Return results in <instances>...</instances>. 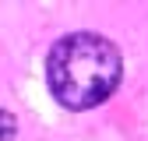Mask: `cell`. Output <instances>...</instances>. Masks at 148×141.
Wrapping results in <instances>:
<instances>
[{"label": "cell", "mask_w": 148, "mask_h": 141, "mask_svg": "<svg viewBox=\"0 0 148 141\" xmlns=\"http://www.w3.org/2000/svg\"><path fill=\"white\" fill-rule=\"evenodd\" d=\"M123 74L120 49L95 32H74L53 42L46 57V85L67 110H92L116 92Z\"/></svg>", "instance_id": "cell-1"}, {"label": "cell", "mask_w": 148, "mask_h": 141, "mask_svg": "<svg viewBox=\"0 0 148 141\" xmlns=\"http://www.w3.org/2000/svg\"><path fill=\"white\" fill-rule=\"evenodd\" d=\"M14 131H18V120H14L7 110H0V141H11Z\"/></svg>", "instance_id": "cell-2"}]
</instances>
